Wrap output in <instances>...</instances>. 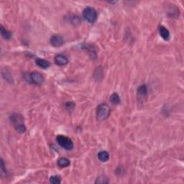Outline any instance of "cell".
Masks as SVG:
<instances>
[{"label": "cell", "mask_w": 184, "mask_h": 184, "mask_svg": "<svg viewBox=\"0 0 184 184\" xmlns=\"http://www.w3.org/2000/svg\"><path fill=\"white\" fill-rule=\"evenodd\" d=\"M58 165L60 168H66L70 165V161L66 158H60L58 161Z\"/></svg>", "instance_id": "13"}, {"label": "cell", "mask_w": 184, "mask_h": 184, "mask_svg": "<svg viewBox=\"0 0 184 184\" xmlns=\"http://www.w3.org/2000/svg\"><path fill=\"white\" fill-rule=\"evenodd\" d=\"M98 158L100 161L102 162H106L109 158V154L106 151H101L99 152L98 154Z\"/></svg>", "instance_id": "12"}, {"label": "cell", "mask_w": 184, "mask_h": 184, "mask_svg": "<svg viewBox=\"0 0 184 184\" xmlns=\"http://www.w3.org/2000/svg\"><path fill=\"white\" fill-rule=\"evenodd\" d=\"M36 64L39 66L40 68L43 69H48L50 66H51V63H50L49 61H48V60L45 59H42V58H38V59H36Z\"/></svg>", "instance_id": "10"}, {"label": "cell", "mask_w": 184, "mask_h": 184, "mask_svg": "<svg viewBox=\"0 0 184 184\" xmlns=\"http://www.w3.org/2000/svg\"><path fill=\"white\" fill-rule=\"evenodd\" d=\"M83 18L89 23H94L97 19V12L92 7H86L83 11Z\"/></svg>", "instance_id": "3"}, {"label": "cell", "mask_w": 184, "mask_h": 184, "mask_svg": "<svg viewBox=\"0 0 184 184\" xmlns=\"http://www.w3.org/2000/svg\"><path fill=\"white\" fill-rule=\"evenodd\" d=\"M10 119L17 132L20 134L25 133L26 131V127L24 123V118L23 116L20 114L14 113L10 116Z\"/></svg>", "instance_id": "1"}, {"label": "cell", "mask_w": 184, "mask_h": 184, "mask_svg": "<svg viewBox=\"0 0 184 184\" xmlns=\"http://www.w3.org/2000/svg\"><path fill=\"white\" fill-rule=\"evenodd\" d=\"M55 63L57 64L58 66H66L67 65L68 63H69V60L68 58H66L65 56L63 55L59 54L58 56H56L54 58Z\"/></svg>", "instance_id": "9"}, {"label": "cell", "mask_w": 184, "mask_h": 184, "mask_svg": "<svg viewBox=\"0 0 184 184\" xmlns=\"http://www.w3.org/2000/svg\"><path fill=\"white\" fill-rule=\"evenodd\" d=\"M58 144L66 150H71L73 148V143L69 137L64 135H58L56 137Z\"/></svg>", "instance_id": "4"}, {"label": "cell", "mask_w": 184, "mask_h": 184, "mask_svg": "<svg viewBox=\"0 0 184 184\" xmlns=\"http://www.w3.org/2000/svg\"><path fill=\"white\" fill-rule=\"evenodd\" d=\"M66 107H67L68 109H73V107L75 106V104L73 102H67L66 104Z\"/></svg>", "instance_id": "19"}, {"label": "cell", "mask_w": 184, "mask_h": 184, "mask_svg": "<svg viewBox=\"0 0 184 184\" xmlns=\"http://www.w3.org/2000/svg\"><path fill=\"white\" fill-rule=\"evenodd\" d=\"M64 41L61 36L53 35L51 38V44L54 47H60L63 44Z\"/></svg>", "instance_id": "8"}, {"label": "cell", "mask_w": 184, "mask_h": 184, "mask_svg": "<svg viewBox=\"0 0 184 184\" xmlns=\"http://www.w3.org/2000/svg\"><path fill=\"white\" fill-rule=\"evenodd\" d=\"M110 101L115 104H119L120 103V97L118 95V94L113 93L110 97Z\"/></svg>", "instance_id": "15"}, {"label": "cell", "mask_w": 184, "mask_h": 184, "mask_svg": "<svg viewBox=\"0 0 184 184\" xmlns=\"http://www.w3.org/2000/svg\"><path fill=\"white\" fill-rule=\"evenodd\" d=\"M25 80L31 84L40 85L44 82V77L43 75L38 72H32L25 76Z\"/></svg>", "instance_id": "5"}, {"label": "cell", "mask_w": 184, "mask_h": 184, "mask_svg": "<svg viewBox=\"0 0 184 184\" xmlns=\"http://www.w3.org/2000/svg\"><path fill=\"white\" fill-rule=\"evenodd\" d=\"M2 74L3 78H5L7 81L10 83H13V79H12V76H11L10 73L8 71H7V70H4V71H2Z\"/></svg>", "instance_id": "14"}, {"label": "cell", "mask_w": 184, "mask_h": 184, "mask_svg": "<svg viewBox=\"0 0 184 184\" xmlns=\"http://www.w3.org/2000/svg\"><path fill=\"white\" fill-rule=\"evenodd\" d=\"M50 182L53 184H59L61 182V180H60V176H51V178H50Z\"/></svg>", "instance_id": "18"}, {"label": "cell", "mask_w": 184, "mask_h": 184, "mask_svg": "<svg viewBox=\"0 0 184 184\" xmlns=\"http://www.w3.org/2000/svg\"><path fill=\"white\" fill-rule=\"evenodd\" d=\"M137 102L139 104H143L148 98V88L146 85H141L137 89Z\"/></svg>", "instance_id": "6"}, {"label": "cell", "mask_w": 184, "mask_h": 184, "mask_svg": "<svg viewBox=\"0 0 184 184\" xmlns=\"http://www.w3.org/2000/svg\"><path fill=\"white\" fill-rule=\"evenodd\" d=\"M0 173H1L2 176H5L7 175V170L5 168V162L3 159H1V165H0Z\"/></svg>", "instance_id": "17"}, {"label": "cell", "mask_w": 184, "mask_h": 184, "mask_svg": "<svg viewBox=\"0 0 184 184\" xmlns=\"http://www.w3.org/2000/svg\"><path fill=\"white\" fill-rule=\"evenodd\" d=\"M109 181L107 178L104 176H100L98 177L96 180L95 183H100V184H104V183H108Z\"/></svg>", "instance_id": "16"}, {"label": "cell", "mask_w": 184, "mask_h": 184, "mask_svg": "<svg viewBox=\"0 0 184 184\" xmlns=\"http://www.w3.org/2000/svg\"><path fill=\"white\" fill-rule=\"evenodd\" d=\"M158 30H159V34L161 36V38H163V40H165V41H168L170 39V32L166 27H165L163 25H161L159 26V28H158Z\"/></svg>", "instance_id": "7"}, {"label": "cell", "mask_w": 184, "mask_h": 184, "mask_svg": "<svg viewBox=\"0 0 184 184\" xmlns=\"http://www.w3.org/2000/svg\"><path fill=\"white\" fill-rule=\"evenodd\" d=\"M110 108L106 104H101L97 106L96 115H97V120L102 121L105 120L109 117Z\"/></svg>", "instance_id": "2"}, {"label": "cell", "mask_w": 184, "mask_h": 184, "mask_svg": "<svg viewBox=\"0 0 184 184\" xmlns=\"http://www.w3.org/2000/svg\"><path fill=\"white\" fill-rule=\"evenodd\" d=\"M0 30H1V34L2 36L3 37V38H5V40H10L12 38V33L10 31H8L5 27H3V25L0 26Z\"/></svg>", "instance_id": "11"}]
</instances>
